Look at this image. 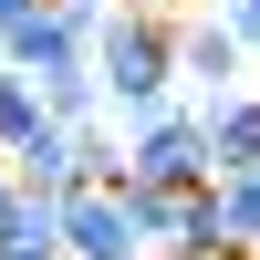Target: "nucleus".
<instances>
[{
    "label": "nucleus",
    "mask_w": 260,
    "mask_h": 260,
    "mask_svg": "<svg viewBox=\"0 0 260 260\" xmlns=\"http://www.w3.org/2000/svg\"><path fill=\"white\" fill-rule=\"evenodd\" d=\"M0 260H62V198L21 187V208L0 219Z\"/></svg>",
    "instance_id": "423d86ee"
},
{
    "label": "nucleus",
    "mask_w": 260,
    "mask_h": 260,
    "mask_svg": "<svg viewBox=\"0 0 260 260\" xmlns=\"http://www.w3.org/2000/svg\"><path fill=\"white\" fill-rule=\"evenodd\" d=\"M42 11V0H0V31H21V21H31Z\"/></svg>",
    "instance_id": "9b49d317"
},
{
    "label": "nucleus",
    "mask_w": 260,
    "mask_h": 260,
    "mask_svg": "<svg viewBox=\"0 0 260 260\" xmlns=\"http://www.w3.org/2000/svg\"><path fill=\"white\" fill-rule=\"evenodd\" d=\"M219 11H229V31H240V52L260 62V0H219Z\"/></svg>",
    "instance_id": "1a4fd4ad"
},
{
    "label": "nucleus",
    "mask_w": 260,
    "mask_h": 260,
    "mask_svg": "<svg viewBox=\"0 0 260 260\" xmlns=\"http://www.w3.org/2000/svg\"><path fill=\"white\" fill-rule=\"evenodd\" d=\"M219 229H229V250H240V260H260V167L219 177Z\"/></svg>",
    "instance_id": "0eeeda50"
},
{
    "label": "nucleus",
    "mask_w": 260,
    "mask_h": 260,
    "mask_svg": "<svg viewBox=\"0 0 260 260\" xmlns=\"http://www.w3.org/2000/svg\"><path fill=\"white\" fill-rule=\"evenodd\" d=\"M136 11H198V0H136Z\"/></svg>",
    "instance_id": "f8f14e48"
},
{
    "label": "nucleus",
    "mask_w": 260,
    "mask_h": 260,
    "mask_svg": "<svg viewBox=\"0 0 260 260\" xmlns=\"http://www.w3.org/2000/svg\"><path fill=\"white\" fill-rule=\"evenodd\" d=\"M240 73H250V52H240V31H229L219 0H208V11H177V83H198V94H240Z\"/></svg>",
    "instance_id": "20e7f679"
},
{
    "label": "nucleus",
    "mask_w": 260,
    "mask_h": 260,
    "mask_svg": "<svg viewBox=\"0 0 260 260\" xmlns=\"http://www.w3.org/2000/svg\"><path fill=\"white\" fill-rule=\"evenodd\" d=\"M62 260H156L136 219V187H73L62 198Z\"/></svg>",
    "instance_id": "7ed1b4c3"
},
{
    "label": "nucleus",
    "mask_w": 260,
    "mask_h": 260,
    "mask_svg": "<svg viewBox=\"0 0 260 260\" xmlns=\"http://www.w3.org/2000/svg\"><path fill=\"white\" fill-rule=\"evenodd\" d=\"M11 208H21V167L0 156V219H11Z\"/></svg>",
    "instance_id": "9d476101"
},
{
    "label": "nucleus",
    "mask_w": 260,
    "mask_h": 260,
    "mask_svg": "<svg viewBox=\"0 0 260 260\" xmlns=\"http://www.w3.org/2000/svg\"><path fill=\"white\" fill-rule=\"evenodd\" d=\"M42 115H52V104H42V83H31V73H21V62H0V156H11V146H21V136H31V125H42Z\"/></svg>",
    "instance_id": "6e6552de"
},
{
    "label": "nucleus",
    "mask_w": 260,
    "mask_h": 260,
    "mask_svg": "<svg viewBox=\"0 0 260 260\" xmlns=\"http://www.w3.org/2000/svg\"><path fill=\"white\" fill-rule=\"evenodd\" d=\"M125 187H219V156H208V115L198 104H167V115L125 125Z\"/></svg>",
    "instance_id": "f03ea898"
},
{
    "label": "nucleus",
    "mask_w": 260,
    "mask_h": 260,
    "mask_svg": "<svg viewBox=\"0 0 260 260\" xmlns=\"http://www.w3.org/2000/svg\"><path fill=\"white\" fill-rule=\"evenodd\" d=\"M208 156H219V177H240V167H260V94L240 83V94H208Z\"/></svg>",
    "instance_id": "39448f33"
},
{
    "label": "nucleus",
    "mask_w": 260,
    "mask_h": 260,
    "mask_svg": "<svg viewBox=\"0 0 260 260\" xmlns=\"http://www.w3.org/2000/svg\"><path fill=\"white\" fill-rule=\"evenodd\" d=\"M94 73H104L115 125L167 115V104H177V11H136V0H115V21L94 31Z\"/></svg>",
    "instance_id": "f257e3e1"
}]
</instances>
